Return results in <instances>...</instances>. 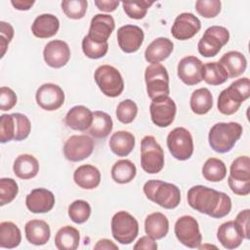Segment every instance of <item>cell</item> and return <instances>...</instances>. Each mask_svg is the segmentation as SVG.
Returning a JSON list of instances; mask_svg holds the SVG:
<instances>
[{
    "label": "cell",
    "mask_w": 250,
    "mask_h": 250,
    "mask_svg": "<svg viewBox=\"0 0 250 250\" xmlns=\"http://www.w3.org/2000/svg\"><path fill=\"white\" fill-rule=\"evenodd\" d=\"M177 73L180 80L186 85H196L203 80L204 64L198 58L187 56L179 62Z\"/></svg>",
    "instance_id": "16"
},
{
    "label": "cell",
    "mask_w": 250,
    "mask_h": 250,
    "mask_svg": "<svg viewBox=\"0 0 250 250\" xmlns=\"http://www.w3.org/2000/svg\"><path fill=\"white\" fill-rule=\"evenodd\" d=\"M111 234L117 242L131 244L139 234L137 219L126 211H118L111 219Z\"/></svg>",
    "instance_id": "8"
},
{
    "label": "cell",
    "mask_w": 250,
    "mask_h": 250,
    "mask_svg": "<svg viewBox=\"0 0 250 250\" xmlns=\"http://www.w3.org/2000/svg\"><path fill=\"white\" fill-rule=\"evenodd\" d=\"M222 9L220 0H197L195 2L196 12L203 18L211 19L217 17Z\"/></svg>",
    "instance_id": "46"
},
{
    "label": "cell",
    "mask_w": 250,
    "mask_h": 250,
    "mask_svg": "<svg viewBox=\"0 0 250 250\" xmlns=\"http://www.w3.org/2000/svg\"><path fill=\"white\" fill-rule=\"evenodd\" d=\"M229 40V32L226 27L212 25L205 30L203 36L198 41L197 49L199 54L205 58L215 57Z\"/></svg>",
    "instance_id": "10"
},
{
    "label": "cell",
    "mask_w": 250,
    "mask_h": 250,
    "mask_svg": "<svg viewBox=\"0 0 250 250\" xmlns=\"http://www.w3.org/2000/svg\"><path fill=\"white\" fill-rule=\"evenodd\" d=\"M54 193L43 188L32 189L25 198V205L27 209L35 214L48 213L54 208L55 205Z\"/></svg>",
    "instance_id": "21"
},
{
    "label": "cell",
    "mask_w": 250,
    "mask_h": 250,
    "mask_svg": "<svg viewBox=\"0 0 250 250\" xmlns=\"http://www.w3.org/2000/svg\"><path fill=\"white\" fill-rule=\"evenodd\" d=\"M114 27L115 22L112 16L107 14H97L91 20L87 35L94 42L106 43L114 30Z\"/></svg>",
    "instance_id": "20"
},
{
    "label": "cell",
    "mask_w": 250,
    "mask_h": 250,
    "mask_svg": "<svg viewBox=\"0 0 250 250\" xmlns=\"http://www.w3.org/2000/svg\"><path fill=\"white\" fill-rule=\"evenodd\" d=\"M228 79V72L219 62H211L204 64L203 80L208 85H221L225 83Z\"/></svg>",
    "instance_id": "38"
},
{
    "label": "cell",
    "mask_w": 250,
    "mask_h": 250,
    "mask_svg": "<svg viewBox=\"0 0 250 250\" xmlns=\"http://www.w3.org/2000/svg\"><path fill=\"white\" fill-rule=\"evenodd\" d=\"M14 27L6 21H0V37L6 39L8 42H11L14 37Z\"/></svg>",
    "instance_id": "52"
},
{
    "label": "cell",
    "mask_w": 250,
    "mask_h": 250,
    "mask_svg": "<svg viewBox=\"0 0 250 250\" xmlns=\"http://www.w3.org/2000/svg\"><path fill=\"white\" fill-rule=\"evenodd\" d=\"M19 192L17 182L12 178L0 179V206L11 203Z\"/></svg>",
    "instance_id": "45"
},
{
    "label": "cell",
    "mask_w": 250,
    "mask_h": 250,
    "mask_svg": "<svg viewBox=\"0 0 250 250\" xmlns=\"http://www.w3.org/2000/svg\"><path fill=\"white\" fill-rule=\"evenodd\" d=\"M145 39L143 29L135 24H125L117 30V42L119 48L127 54L137 52Z\"/></svg>",
    "instance_id": "18"
},
{
    "label": "cell",
    "mask_w": 250,
    "mask_h": 250,
    "mask_svg": "<svg viewBox=\"0 0 250 250\" xmlns=\"http://www.w3.org/2000/svg\"><path fill=\"white\" fill-rule=\"evenodd\" d=\"M73 180L81 188L94 189L101 183V172L93 165L84 164L75 169Z\"/></svg>",
    "instance_id": "27"
},
{
    "label": "cell",
    "mask_w": 250,
    "mask_h": 250,
    "mask_svg": "<svg viewBox=\"0 0 250 250\" xmlns=\"http://www.w3.org/2000/svg\"><path fill=\"white\" fill-rule=\"evenodd\" d=\"M60 28L59 19L52 14H42L35 18L31 24L32 34L41 39L55 36Z\"/></svg>",
    "instance_id": "24"
},
{
    "label": "cell",
    "mask_w": 250,
    "mask_h": 250,
    "mask_svg": "<svg viewBox=\"0 0 250 250\" xmlns=\"http://www.w3.org/2000/svg\"><path fill=\"white\" fill-rule=\"evenodd\" d=\"M94 79L104 95L116 98L124 90V81L117 68L109 64L100 65L94 73Z\"/></svg>",
    "instance_id": "6"
},
{
    "label": "cell",
    "mask_w": 250,
    "mask_h": 250,
    "mask_svg": "<svg viewBox=\"0 0 250 250\" xmlns=\"http://www.w3.org/2000/svg\"><path fill=\"white\" fill-rule=\"evenodd\" d=\"M219 62L225 67L229 78H236L240 76L247 67L245 56L237 51H229L224 54Z\"/></svg>",
    "instance_id": "31"
},
{
    "label": "cell",
    "mask_w": 250,
    "mask_h": 250,
    "mask_svg": "<svg viewBox=\"0 0 250 250\" xmlns=\"http://www.w3.org/2000/svg\"><path fill=\"white\" fill-rule=\"evenodd\" d=\"M31 131L28 117L22 113L2 114L0 116V143L25 140Z\"/></svg>",
    "instance_id": "4"
},
{
    "label": "cell",
    "mask_w": 250,
    "mask_h": 250,
    "mask_svg": "<svg viewBox=\"0 0 250 250\" xmlns=\"http://www.w3.org/2000/svg\"><path fill=\"white\" fill-rule=\"evenodd\" d=\"M217 238L226 249H235L239 247L244 239L238 226L234 221L223 223L217 230Z\"/></svg>",
    "instance_id": "25"
},
{
    "label": "cell",
    "mask_w": 250,
    "mask_h": 250,
    "mask_svg": "<svg viewBox=\"0 0 250 250\" xmlns=\"http://www.w3.org/2000/svg\"><path fill=\"white\" fill-rule=\"evenodd\" d=\"M153 1H123L122 6L125 14L134 20H142L146 17L148 8L153 4Z\"/></svg>",
    "instance_id": "40"
},
{
    "label": "cell",
    "mask_w": 250,
    "mask_h": 250,
    "mask_svg": "<svg viewBox=\"0 0 250 250\" xmlns=\"http://www.w3.org/2000/svg\"><path fill=\"white\" fill-rule=\"evenodd\" d=\"M80 242V232L71 226L61 228L55 235V245L59 250H75Z\"/></svg>",
    "instance_id": "33"
},
{
    "label": "cell",
    "mask_w": 250,
    "mask_h": 250,
    "mask_svg": "<svg viewBox=\"0 0 250 250\" xmlns=\"http://www.w3.org/2000/svg\"><path fill=\"white\" fill-rule=\"evenodd\" d=\"M145 231L156 240L165 237L169 231V221L167 217L160 212L147 215L145 220Z\"/></svg>",
    "instance_id": "30"
},
{
    "label": "cell",
    "mask_w": 250,
    "mask_h": 250,
    "mask_svg": "<svg viewBox=\"0 0 250 250\" xmlns=\"http://www.w3.org/2000/svg\"><path fill=\"white\" fill-rule=\"evenodd\" d=\"M93 121V112L85 105H75L71 107L65 117V125L75 131H86L90 128Z\"/></svg>",
    "instance_id": "22"
},
{
    "label": "cell",
    "mask_w": 250,
    "mask_h": 250,
    "mask_svg": "<svg viewBox=\"0 0 250 250\" xmlns=\"http://www.w3.org/2000/svg\"><path fill=\"white\" fill-rule=\"evenodd\" d=\"M82 51L86 57L89 59L97 60L104 57L108 51V44L106 43H97L91 40L88 35L84 36L82 40Z\"/></svg>",
    "instance_id": "44"
},
{
    "label": "cell",
    "mask_w": 250,
    "mask_h": 250,
    "mask_svg": "<svg viewBox=\"0 0 250 250\" xmlns=\"http://www.w3.org/2000/svg\"><path fill=\"white\" fill-rule=\"evenodd\" d=\"M119 1L116 0H97L95 1L96 7L102 11V12H106V13H111L116 10V8L119 5Z\"/></svg>",
    "instance_id": "51"
},
{
    "label": "cell",
    "mask_w": 250,
    "mask_h": 250,
    "mask_svg": "<svg viewBox=\"0 0 250 250\" xmlns=\"http://www.w3.org/2000/svg\"><path fill=\"white\" fill-rule=\"evenodd\" d=\"M24 233L27 241L33 245L46 244L51 236L50 226L43 220H30L24 226Z\"/></svg>",
    "instance_id": "26"
},
{
    "label": "cell",
    "mask_w": 250,
    "mask_h": 250,
    "mask_svg": "<svg viewBox=\"0 0 250 250\" xmlns=\"http://www.w3.org/2000/svg\"><path fill=\"white\" fill-rule=\"evenodd\" d=\"M174 43L166 37H158L154 39L145 51V59L147 62L159 63L165 61L173 52Z\"/></svg>",
    "instance_id": "23"
},
{
    "label": "cell",
    "mask_w": 250,
    "mask_h": 250,
    "mask_svg": "<svg viewBox=\"0 0 250 250\" xmlns=\"http://www.w3.org/2000/svg\"><path fill=\"white\" fill-rule=\"evenodd\" d=\"M13 171L14 174L21 180L32 179L39 172V162L31 154H21L14 161Z\"/></svg>",
    "instance_id": "28"
},
{
    "label": "cell",
    "mask_w": 250,
    "mask_h": 250,
    "mask_svg": "<svg viewBox=\"0 0 250 250\" xmlns=\"http://www.w3.org/2000/svg\"><path fill=\"white\" fill-rule=\"evenodd\" d=\"M243 132L237 122H219L213 125L208 134L211 148L218 153H227L232 149Z\"/></svg>",
    "instance_id": "2"
},
{
    "label": "cell",
    "mask_w": 250,
    "mask_h": 250,
    "mask_svg": "<svg viewBox=\"0 0 250 250\" xmlns=\"http://www.w3.org/2000/svg\"><path fill=\"white\" fill-rule=\"evenodd\" d=\"M141 166L147 174H157L164 167V151L153 136H146L141 142Z\"/></svg>",
    "instance_id": "7"
},
{
    "label": "cell",
    "mask_w": 250,
    "mask_h": 250,
    "mask_svg": "<svg viewBox=\"0 0 250 250\" xmlns=\"http://www.w3.org/2000/svg\"><path fill=\"white\" fill-rule=\"evenodd\" d=\"M167 147L172 156L184 161L193 153V140L190 132L184 127L173 129L167 136Z\"/></svg>",
    "instance_id": "11"
},
{
    "label": "cell",
    "mask_w": 250,
    "mask_h": 250,
    "mask_svg": "<svg viewBox=\"0 0 250 250\" xmlns=\"http://www.w3.org/2000/svg\"><path fill=\"white\" fill-rule=\"evenodd\" d=\"M64 15L71 20H80L84 18L88 2L86 0H64L61 4Z\"/></svg>",
    "instance_id": "42"
},
{
    "label": "cell",
    "mask_w": 250,
    "mask_h": 250,
    "mask_svg": "<svg viewBox=\"0 0 250 250\" xmlns=\"http://www.w3.org/2000/svg\"><path fill=\"white\" fill-rule=\"evenodd\" d=\"M249 218H250V210L244 209L236 215L234 220V223L238 226L244 239H249V234H250V230H249L250 219Z\"/></svg>",
    "instance_id": "49"
},
{
    "label": "cell",
    "mask_w": 250,
    "mask_h": 250,
    "mask_svg": "<svg viewBox=\"0 0 250 250\" xmlns=\"http://www.w3.org/2000/svg\"><path fill=\"white\" fill-rule=\"evenodd\" d=\"M90 215L91 206L85 200H75L68 206V216L75 224L85 223L90 218Z\"/></svg>",
    "instance_id": "41"
},
{
    "label": "cell",
    "mask_w": 250,
    "mask_h": 250,
    "mask_svg": "<svg viewBox=\"0 0 250 250\" xmlns=\"http://www.w3.org/2000/svg\"><path fill=\"white\" fill-rule=\"evenodd\" d=\"M134 249H146V250H156L157 249V243L155 242V239L150 237L149 235H145L139 238V240L134 245Z\"/></svg>",
    "instance_id": "50"
},
{
    "label": "cell",
    "mask_w": 250,
    "mask_h": 250,
    "mask_svg": "<svg viewBox=\"0 0 250 250\" xmlns=\"http://www.w3.org/2000/svg\"><path fill=\"white\" fill-rule=\"evenodd\" d=\"M135 136L128 131H117L109 139V148L120 157L127 156L135 147Z\"/></svg>",
    "instance_id": "29"
},
{
    "label": "cell",
    "mask_w": 250,
    "mask_h": 250,
    "mask_svg": "<svg viewBox=\"0 0 250 250\" xmlns=\"http://www.w3.org/2000/svg\"><path fill=\"white\" fill-rule=\"evenodd\" d=\"M217 106L219 111L222 114L225 115H231L233 113H235L239 107L240 104H236L235 102H233L226 93L225 89L220 93L219 97H218V102H217Z\"/></svg>",
    "instance_id": "47"
},
{
    "label": "cell",
    "mask_w": 250,
    "mask_h": 250,
    "mask_svg": "<svg viewBox=\"0 0 250 250\" xmlns=\"http://www.w3.org/2000/svg\"><path fill=\"white\" fill-rule=\"evenodd\" d=\"M45 62L53 68L64 66L70 59V49L62 40H52L48 42L43 50Z\"/></svg>",
    "instance_id": "19"
},
{
    "label": "cell",
    "mask_w": 250,
    "mask_h": 250,
    "mask_svg": "<svg viewBox=\"0 0 250 250\" xmlns=\"http://www.w3.org/2000/svg\"><path fill=\"white\" fill-rule=\"evenodd\" d=\"M190 109L198 115L206 114L213 106V96L207 88H199L192 92L189 100Z\"/></svg>",
    "instance_id": "34"
},
{
    "label": "cell",
    "mask_w": 250,
    "mask_h": 250,
    "mask_svg": "<svg viewBox=\"0 0 250 250\" xmlns=\"http://www.w3.org/2000/svg\"><path fill=\"white\" fill-rule=\"evenodd\" d=\"M145 81L146 93L153 100L161 96H169V74L166 67L161 63H153L146 67Z\"/></svg>",
    "instance_id": "9"
},
{
    "label": "cell",
    "mask_w": 250,
    "mask_h": 250,
    "mask_svg": "<svg viewBox=\"0 0 250 250\" xmlns=\"http://www.w3.org/2000/svg\"><path fill=\"white\" fill-rule=\"evenodd\" d=\"M225 91L233 102L241 105L250 97V80L248 77L239 78L233 81Z\"/></svg>",
    "instance_id": "39"
},
{
    "label": "cell",
    "mask_w": 250,
    "mask_h": 250,
    "mask_svg": "<svg viewBox=\"0 0 250 250\" xmlns=\"http://www.w3.org/2000/svg\"><path fill=\"white\" fill-rule=\"evenodd\" d=\"M113 128V122L109 114L102 110L93 112V121L88 133L96 139L106 138Z\"/></svg>",
    "instance_id": "32"
},
{
    "label": "cell",
    "mask_w": 250,
    "mask_h": 250,
    "mask_svg": "<svg viewBox=\"0 0 250 250\" xmlns=\"http://www.w3.org/2000/svg\"><path fill=\"white\" fill-rule=\"evenodd\" d=\"M21 232L19 227L13 222H2L0 224V247L13 249L20 245Z\"/></svg>",
    "instance_id": "35"
},
{
    "label": "cell",
    "mask_w": 250,
    "mask_h": 250,
    "mask_svg": "<svg viewBox=\"0 0 250 250\" xmlns=\"http://www.w3.org/2000/svg\"><path fill=\"white\" fill-rule=\"evenodd\" d=\"M202 175L209 182H221L227 176L226 164L219 158L210 157L203 164Z\"/></svg>",
    "instance_id": "37"
},
{
    "label": "cell",
    "mask_w": 250,
    "mask_h": 250,
    "mask_svg": "<svg viewBox=\"0 0 250 250\" xmlns=\"http://www.w3.org/2000/svg\"><path fill=\"white\" fill-rule=\"evenodd\" d=\"M37 104L44 110L54 111L64 103V92L57 84L45 83L41 85L35 94Z\"/></svg>",
    "instance_id": "15"
},
{
    "label": "cell",
    "mask_w": 250,
    "mask_h": 250,
    "mask_svg": "<svg viewBox=\"0 0 250 250\" xmlns=\"http://www.w3.org/2000/svg\"><path fill=\"white\" fill-rule=\"evenodd\" d=\"M34 3L35 1L33 0H12L11 1V4L14 6V8L19 11H27L34 5Z\"/></svg>",
    "instance_id": "54"
},
{
    "label": "cell",
    "mask_w": 250,
    "mask_h": 250,
    "mask_svg": "<svg viewBox=\"0 0 250 250\" xmlns=\"http://www.w3.org/2000/svg\"><path fill=\"white\" fill-rule=\"evenodd\" d=\"M137 174L135 164L129 159H120L111 168V178L117 184H128L134 180Z\"/></svg>",
    "instance_id": "36"
},
{
    "label": "cell",
    "mask_w": 250,
    "mask_h": 250,
    "mask_svg": "<svg viewBox=\"0 0 250 250\" xmlns=\"http://www.w3.org/2000/svg\"><path fill=\"white\" fill-rule=\"evenodd\" d=\"M143 189L147 199L164 209H174L181 202V190L174 184L149 180L146 182Z\"/></svg>",
    "instance_id": "3"
},
{
    "label": "cell",
    "mask_w": 250,
    "mask_h": 250,
    "mask_svg": "<svg viewBox=\"0 0 250 250\" xmlns=\"http://www.w3.org/2000/svg\"><path fill=\"white\" fill-rule=\"evenodd\" d=\"M174 232L177 239L188 248H199L202 242L198 222L192 216L180 217L175 223Z\"/></svg>",
    "instance_id": "12"
},
{
    "label": "cell",
    "mask_w": 250,
    "mask_h": 250,
    "mask_svg": "<svg viewBox=\"0 0 250 250\" xmlns=\"http://www.w3.org/2000/svg\"><path fill=\"white\" fill-rule=\"evenodd\" d=\"M201 28V22L191 13H182L174 21L171 33L174 38L185 41L192 38Z\"/></svg>",
    "instance_id": "17"
},
{
    "label": "cell",
    "mask_w": 250,
    "mask_h": 250,
    "mask_svg": "<svg viewBox=\"0 0 250 250\" xmlns=\"http://www.w3.org/2000/svg\"><path fill=\"white\" fill-rule=\"evenodd\" d=\"M151 101L149 112L153 124L160 128H165L171 125L177 112V106L174 100L169 96H161Z\"/></svg>",
    "instance_id": "13"
},
{
    "label": "cell",
    "mask_w": 250,
    "mask_h": 250,
    "mask_svg": "<svg viewBox=\"0 0 250 250\" xmlns=\"http://www.w3.org/2000/svg\"><path fill=\"white\" fill-rule=\"evenodd\" d=\"M228 184L231 191L237 195L250 193V158L241 155L235 158L230 165Z\"/></svg>",
    "instance_id": "5"
},
{
    "label": "cell",
    "mask_w": 250,
    "mask_h": 250,
    "mask_svg": "<svg viewBox=\"0 0 250 250\" xmlns=\"http://www.w3.org/2000/svg\"><path fill=\"white\" fill-rule=\"evenodd\" d=\"M94 140L87 135L70 136L63 145V155L71 162L88 158L94 150Z\"/></svg>",
    "instance_id": "14"
},
{
    "label": "cell",
    "mask_w": 250,
    "mask_h": 250,
    "mask_svg": "<svg viewBox=\"0 0 250 250\" xmlns=\"http://www.w3.org/2000/svg\"><path fill=\"white\" fill-rule=\"evenodd\" d=\"M187 197L192 209L215 219L226 217L231 210V199L227 193L205 186L191 187Z\"/></svg>",
    "instance_id": "1"
},
{
    "label": "cell",
    "mask_w": 250,
    "mask_h": 250,
    "mask_svg": "<svg viewBox=\"0 0 250 250\" xmlns=\"http://www.w3.org/2000/svg\"><path fill=\"white\" fill-rule=\"evenodd\" d=\"M138 113L137 104L130 100L126 99L120 102L116 107V118L123 124H129L134 121Z\"/></svg>",
    "instance_id": "43"
},
{
    "label": "cell",
    "mask_w": 250,
    "mask_h": 250,
    "mask_svg": "<svg viewBox=\"0 0 250 250\" xmlns=\"http://www.w3.org/2000/svg\"><path fill=\"white\" fill-rule=\"evenodd\" d=\"M94 249L96 250H117L118 246L112 242L110 239L103 238L100 239L94 246Z\"/></svg>",
    "instance_id": "53"
},
{
    "label": "cell",
    "mask_w": 250,
    "mask_h": 250,
    "mask_svg": "<svg viewBox=\"0 0 250 250\" xmlns=\"http://www.w3.org/2000/svg\"><path fill=\"white\" fill-rule=\"evenodd\" d=\"M17 104V95L9 87L0 88V110L6 111L12 109Z\"/></svg>",
    "instance_id": "48"
}]
</instances>
